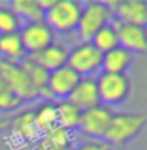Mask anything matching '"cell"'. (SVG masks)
I'll return each instance as SVG.
<instances>
[{"mask_svg":"<svg viewBox=\"0 0 147 150\" xmlns=\"http://www.w3.org/2000/svg\"><path fill=\"white\" fill-rule=\"evenodd\" d=\"M146 122L147 115L144 112H117L112 115L103 141L108 145L124 147L141 134Z\"/></svg>","mask_w":147,"mask_h":150,"instance_id":"1","label":"cell"},{"mask_svg":"<svg viewBox=\"0 0 147 150\" xmlns=\"http://www.w3.org/2000/svg\"><path fill=\"white\" fill-rule=\"evenodd\" d=\"M82 13V3L77 0H55L54 5L44 11L43 21L57 35H68L76 32Z\"/></svg>","mask_w":147,"mask_h":150,"instance_id":"2","label":"cell"},{"mask_svg":"<svg viewBox=\"0 0 147 150\" xmlns=\"http://www.w3.org/2000/svg\"><path fill=\"white\" fill-rule=\"evenodd\" d=\"M114 21L112 10L108 5V2L100 0H90L82 5V13L77 24V36L81 41H90L92 36L104 25Z\"/></svg>","mask_w":147,"mask_h":150,"instance_id":"3","label":"cell"},{"mask_svg":"<svg viewBox=\"0 0 147 150\" xmlns=\"http://www.w3.org/2000/svg\"><path fill=\"white\" fill-rule=\"evenodd\" d=\"M97 87L100 104L108 108L125 103L131 92V81L128 74H109L100 73L97 76Z\"/></svg>","mask_w":147,"mask_h":150,"instance_id":"4","label":"cell"},{"mask_svg":"<svg viewBox=\"0 0 147 150\" xmlns=\"http://www.w3.org/2000/svg\"><path fill=\"white\" fill-rule=\"evenodd\" d=\"M103 54L90 41H81L71 51H68L67 67H70L79 78H95L101 71Z\"/></svg>","mask_w":147,"mask_h":150,"instance_id":"5","label":"cell"},{"mask_svg":"<svg viewBox=\"0 0 147 150\" xmlns=\"http://www.w3.org/2000/svg\"><path fill=\"white\" fill-rule=\"evenodd\" d=\"M0 78L11 87V90L21 98L22 103L38 98L35 87L32 86L28 74L26 73L21 62L0 59Z\"/></svg>","mask_w":147,"mask_h":150,"instance_id":"6","label":"cell"},{"mask_svg":"<svg viewBox=\"0 0 147 150\" xmlns=\"http://www.w3.org/2000/svg\"><path fill=\"white\" fill-rule=\"evenodd\" d=\"M19 36H21L27 57H32V55L41 52L55 41V33L44 21L22 24L21 30H19Z\"/></svg>","mask_w":147,"mask_h":150,"instance_id":"7","label":"cell"},{"mask_svg":"<svg viewBox=\"0 0 147 150\" xmlns=\"http://www.w3.org/2000/svg\"><path fill=\"white\" fill-rule=\"evenodd\" d=\"M112 115L114 112L111 108L98 104L95 108L82 111L77 129L84 136H87L90 141H103L109 123L112 120Z\"/></svg>","mask_w":147,"mask_h":150,"instance_id":"8","label":"cell"},{"mask_svg":"<svg viewBox=\"0 0 147 150\" xmlns=\"http://www.w3.org/2000/svg\"><path fill=\"white\" fill-rule=\"evenodd\" d=\"M108 5L111 6L116 22L146 27L147 2L144 0H119V2H108Z\"/></svg>","mask_w":147,"mask_h":150,"instance_id":"9","label":"cell"},{"mask_svg":"<svg viewBox=\"0 0 147 150\" xmlns=\"http://www.w3.org/2000/svg\"><path fill=\"white\" fill-rule=\"evenodd\" d=\"M79 76L70 67H62L59 70L49 73L46 90L49 93L51 101H65L75 90L76 84L79 82Z\"/></svg>","mask_w":147,"mask_h":150,"instance_id":"10","label":"cell"},{"mask_svg":"<svg viewBox=\"0 0 147 150\" xmlns=\"http://www.w3.org/2000/svg\"><path fill=\"white\" fill-rule=\"evenodd\" d=\"M119 38V46L122 49L128 51L130 54H146L147 51V38L146 27L128 25V24H119L114 21Z\"/></svg>","mask_w":147,"mask_h":150,"instance_id":"11","label":"cell"},{"mask_svg":"<svg viewBox=\"0 0 147 150\" xmlns=\"http://www.w3.org/2000/svg\"><path fill=\"white\" fill-rule=\"evenodd\" d=\"M75 133L63 128H54L43 133L28 150H75Z\"/></svg>","mask_w":147,"mask_h":150,"instance_id":"12","label":"cell"},{"mask_svg":"<svg viewBox=\"0 0 147 150\" xmlns=\"http://www.w3.org/2000/svg\"><path fill=\"white\" fill-rule=\"evenodd\" d=\"M67 101H70L79 111H87L90 108L98 106L100 96H98L97 76L95 78H81Z\"/></svg>","mask_w":147,"mask_h":150,"instance_id":"13","label":"cell"},{"mask_svg":"<svg viewBox=\"0 0 147 150\" xmlns=\"http://www.w3.org/2000/svg\"><path fill=\"white\" fill-rule=\"evenodd\" d=\"M68 47L65 44L59 43V41H54L51 46H48L46 49H43L41 52L28 57L33 63H36L40 68H43L44 71L48 73H52L59 68H62L67 65V60H68Z\"/></svg>","mask_w":147,"mask_h":150,"instance_id":"14","label":"cell"},{"mask_svg":"<svg viewBox=\"0 0 147 150\" xmlns=\"http://www.w3.org/2000/svg\"><path fill=\"white\" fill-rule=\"evenodd\" d=\"M10 128L13 136L18 141L32 145L41 136L38 127L35 123V117H33V109H27V111H22L21 114H18L13 120L10 122Z\"/></svg>","mask_w":147,"mask_h":150,"instance_id":"15","label":"cell"},{"mask_svg":"<svg viewBox=\"0 0 147 150\" xmlns=\"http://www.w3.org/2000/svg\"><path fill=\"white\" fill-rule=\"evenodd\" d=\"M133 54L128 51L116 47V49L103 54L101 60V73H109V74H126L128 68L133 63Z\"/></svg>","mask_w":147,"mask_h":150,"instance_id":"16","label":"cell"},{"mask_svg":"<svg viewBox=\"0 0 147 150\" xmlns=\"http://www.w3.org/2000/svg\"><path fill=\"white\" fill-rule=\"evenodd\" d=\"M35 123L40 133H48L54 128H59V117H57V104L55 101H43L33 109Z\"/></svg>","mask_w":147,"mask_h":150,"instance_id":"17","label":"cell"},{"mask_svg":"<svg viewBox=\"0 0 147 150\" xmlns=\"http://www.w3.org/2000/svg\"><path fill=\"white\" fill-rule=\"evenodd\" d=\"M0 57L3 60H11V62H21L27 57L19 32L0 35Z\"/></svg>","mask_w":147,"mask_h":150,"instance_id":"18","label":"cell"},{"mask_svg":"<svg viewBox=\"0 0 147 150\" xmlns=\"http://www.w3.org/2000/svg\"><path fill=\"white\" fill-rule=\"evenodd\" d=\"M57 104V117H59V128L75 131L79 127V120L82 111L73 106L70 101H55Z\"/></svg>","mask_w":147,"mask_h":150,"instance_id":"19","label":"cell"},{"mask_svg":"<svg viewBox=\"0 0 147 150\" xmlns=\"http://www.w3.org/2000/svg\"><path fill=\"white\" fill-rule=\"evenodd\" d=\"M10 6L13 8V11L18 14V18L22 21V24L43 21L44 13L38 6L36 0H13L10 3Z\"/></svg>","mask_w":147,"mask_h":150,"instance_id":"20","label":"cell"},{"mask_svg":"<svg viewBox=\"0 0 147 150\" xmlns=\"http://www.w3.org/2000/svg\"><path fill=\"white\" fill-rule=\"evenodd\" d=\"M90 43L101 54H106V52L119 47V38H117V30H116V25H114V21L98 30L92 36Z\"/></svg>","mask_w":147,"mask_h":150,"instance_id":"21","label":"cell"},{"mask_svg":"<svg viewBox=\"0 0 147 150\" xmlns=\"http://www.w3.org/2000/svg\"><path fill=\"white\" fill-rule=\"evenodd\" d=\"M22 27V21L18 18V14L13 11L10 5L0 3V35L16 33Z\"/></svg>","mask_w":147,"mask_h":150,"instance_id":"22","label":"cell"},{"mask_svg":"<svg viewBox=\"0 0 147 150\" xmlns=\"http://www.w3.org/2000/svg\"><path fill=\"white\" fill-rule=\"evenodd\" d=\"M22 104L21 98L11 90V87L0 78V111L2 112H11L16 111Z\"/></svg>","mask_w":147,"mask_h":150,"instance_id":"23","label":"cell"},{"mask_svg":"<svg viewBox=\"0 0 147 150\" xmlns=\"http://www.w3.org/2000/svg\"><path fill=\"white\" fill-rule=\"evenodd\" d=\"M75 150H111V145H108L104 141H87L75 147Z\"/></svg>","mask_w":147,"mask_h":150,"instance_id":"24","label":"cell"},{"mask_svg":"<svg viewBox=\"0 0 147 150\" xmlns=\"http://www.w3.org/2000/svg\"><path fill=\"white\" fill-rule=\"evenodd\" d=\"M8 128V122L6 120H0V134L3 133V129Z\"/></svg>","mask_w":147,"mask_h":150,"instance_id":"25","label":"cell"},{"mask_svg":"<svg viewBox=\"0 0 147 150\" xmlns=\"http://www.w3.org/2000/svg\"><path fill=\"white\" fill-rule=\"evenodd\" d=\"M11 150H22V149H11Z\"/></svg>","mask_w":147,"mask_h":150,"instance_id":"26","label":"cell"}]
</instances>
